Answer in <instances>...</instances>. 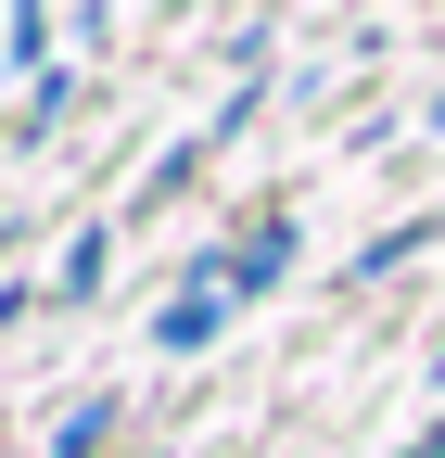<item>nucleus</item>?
<instances>
[{"instance_id":"f257e3e1","label":"nucleus","mask_w":445,"mask_h":458,"mask_svg":"<svg viewBox=\"0 0 445 458\" xmlns=\"http://www.w3.org/2000/svg\"><path fill=\"white\" fill-rule=\"evenodd\" d=\"M216 318H230V306H216V293H179V306H165V318H153V331H165V344H179V357H191V344H216Z\"/></svg>"},{"instance_id":"7ed1b4c3","label":"nucleus","mask_w":445,"mask_h":458,"mask_svg":"<svg viewBox=\"0 0 445 458\" xmlns=\"http://www.w3.org/2000/svg\"><path fill=\"white\" fill-rule=\"evenodd\" d=\"M420 458H445V433H432V445H420Z\"/></svg>"},{"instance_id":"f03ea898","label":"nucleus","mask_w":445,"mask_h":458,"mask_svg":"<svg viewBox=\"0 0 445 458\" xmlns=\"http://www.w3.org/2000/svg\"><path fill=\"white\" fill-rule=\"evenodd\" d=\"M102 255H115V242H102V229H77V242H64V293H102Z\"/></svg>"}]
</instances>
